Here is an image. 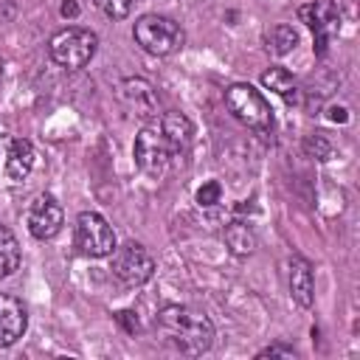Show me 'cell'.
Here are the masks:
<instances>
[{"mask_svg":"<svg viewBox=\"0 0 360 360\" xmlns=\"http://www.w3.org/2000/svg\"><path fill=\"white\" fill-rule=\"evenodd\" d=\"M155 329L166 346L188 357H200L214 346L211 318L186 304H166L155 315Z\"/></svg>","mask_w":360,"mask_h":360,"instance_id":"cell-1","label":"cell"},{"mask_svg":"<svg viewBox=\"0 0 360 360\" xmlns=\"http://www.w3.org/2000/svg\"><path fill=\"white\" fill-rule=\"evenodd\" d=\"M225 107L228 112L248 129H253L256 135L262 138H270L273 135V127H276V118H273V110L267 104V98L253 87V84H231L225 90Z\"/></svg>","mask_w":360,"mask_h":360,"instance_id":"cell-2","label":"cell"},{"mask_svg":"<svg viewBox=\"0 0 360 360\" xmlns=\"http://www.w3.org/2000/svg\"><path fill=\"white\" fill-rule=\"evenodd\" d=\"M132 37L152 56H172L186 45V31L163 14H141L132 25Z\"/></svg>","mask_w":360,"mask_h":360,"instance_id":"cell-3","label":"cell"},{"mask_svg":"<svg viewBox=\"0 0 360 360\" xmlns=\"http://www.w3.org/2000/svg\"><path fill=\"white\" fill-rule=\"evenodd\" d=\"M98 51V37L96 31L90 28H82V25H68L62 31H56L48 42V53L51 59L59 65V68H68V70H79L84 68Z\"/></svg>","mask_w":360,"mask_h":360,"instance_id":"cell-4","label":"cell"},{"mask_svg":"<svg viewBox=\"0 0 360 360\" xmlns=\"http://www.w3.org/2000/svg\"><path fill=\"white\" fill-rule=\"evenodd\" d=\"M132 158H135V166H138L143 174L155 177V180L169 172V166H172L174 158H172V149H169V143H166V138H163V132H160V127H158V118H155L152 124H146V127L135 135Z\"/></svg>","mask_w":360,"mask_h":360,"instance_id":"cell-5","label":"cell"},{"mask_svg":"<svg viewBox=\"0 0 360 360\" xmlns=\"http://www.w3.org/2000/svg\"><path fill=\"white\" fill-rule=\"evenodd\" d=\"M110 256H112L110 270L124 287H141L155 276V259L141 242L115 245V250Z\"/></svg>","mask_w":360,"mask_h":360,"instance_id":"cell-6","label":"cell"},{"mask_svg":"<svg viewBox=\"0 0 360 360\" xmlns=\"http://www.w3.org/2000/svg\"><path fill=\"white\" fill-rule=\"evenodd\" d=\"M73 239H76L79 253H84L90 259H101V256H110L115 250V231L96 211H82L76 217V233H73Z\"/></svg>","mask_w":360,"mask_h":360,"instance_id":"cell-7","label":"cell"},{"mask_svg":"<svg viewBox=\"0 0 360 360\" xmlns=\"http://www.w3.org/2000/svg\"><path fill=\"white\" fill-rule=\"evenodd\" d=\"M298 20L312 31L315 37V53L323 56L332 37L340 31V11L335 6V0H312L307 6L298 8Z\"/></svg>","mask_w":360,"mask_h":360,"instance_id":"cell-8","label":"cell"},{"mask_svg":"<svg viewBox=\"0 0 360 360\" xmlns=\"http://www.w3.org/2000/svg\"><path fill=\"white\" fill-rule=\"evenodd\" d=\"M62 222H65V214L53 194H39L31 200V205L25 211V225L34 239H39V242L53 239L62 231Z\"/></svg>","mask_w":360,"mask_h":360,"instance_id":"cell-9","label":"cell"},{"mask_svg":"<svg viewBox=\"0 0 360 360\" xmlns=\"http://www.w3.org/2000/svg\"><path fill=\"white\" fill-rule=\"evenodd\" d=\"M118 101L138 118H158V112H160V98H158L155 87L138 76H129L118 84Z\"/></svg>","mask_w":360,"mask_h":360,"instance_id":"cell-10","label":"cell"},{"mask_svg":"<svg viewBox=\"0 0 360 360\" xmlns=\"http://www.w3.org/2000/svg\"><path fill=\"white\" fill-rule=\"evenodd\" d=\"M28 329V312L11 292H0V349L14 346Z\"/></svg>","mask_w":360,"mask_h":360,"instance_id":"cell-11","label":"cell"},{"mask_svg":"<svg viewBox=\"0 0 360 360\" xmlns=\"http://www.w3.org/2000/svg\"><path fill=\"white\" fill-rule=\"evenodd\" d=\"M158 127L172 149V158H183L188 149H191V141H194V124L188 115L177 112V110H169L163 115H158Z\"/></svg>","mask_w":360,"mask_h":360,"instance_id":"cell-12","label":"cell"},{"mask_svg":"<svg viewBox=\"0 0 360 360\" xmlns=\"http://www.w3.org/2000/svg\"><path fill=\"white\" fill-rule=\"evenodd\" d=\"M287 287H290V298L301 309L312 307V301H315V278H312V264L304 256H292L287 262Z\"/></svg>","mask_w":360,"mask_h":360,"instance_id":"cell-13","label":"cell"},{"mask_svg":"<svg viewBox=\"0 0 360 360\" xmlns=\"http://www.w3.org/2000/svg\"><path fill=\"white\" fill-rule=\"evenodd\" d=\"M34 163H37V152H34L31 141H25V138L8 141L6 160H3V172H6V177H8L11 183H22V180L31 174Z\"/></svg>","mask_w":360,"mask_h":360,"instance_id":"cell-14","label":"cell"},{"mask_svg":"<svg viewBox=\"0 0 360 360\" xmlns=\"http://www.w3.org/2000/svg\"><path fill=\"white\" fill-rule=\"evenodd\" d=\"M262 87H264V90H273L276 96H281L290 107H292V104H301L298 82H295V76H292L287 68H281V65H273V68H267V70L262 73Z\"/></svg>","mask_w":360,"mask_h":360,"instance_id":"cell-15","label":"cell"},{"mask_svg":"<svg viewBox=\"0 0 360 360\" xmlns=\"http://www.w3.org/2000/svg\"><path fill=\"white\" fill-rule=\"evenodd\" d=\"M222 239H225V248L231 250V256H236V259H245L256 250V233L242 219H231L222 228Z\"/></svg>","mask_w":360,"mask_h":360,"instance_id":"cell-16","label":"cell"},{"mask_svg":"<svg viewBox=\"0 0 360 360\" xmlns=\"http://www.w3.org/2000/svg\"><path fill=\"white\" fill-rule=\"evenodd\" d=\"M295 45H298V31H295L292 25H287V22H278V25H273V28L264 34V48H267V53L276 56V59L292 53Z\"/></svg>","mask_w":360,"mask_h":360,"instance_id":"cell-17","label":"cell"},{"mask_svg":"<svg viewBox=\"0 0 360 360\" xmlns=\"http://www.w3.org/2000/svg\"><path fill=\"white\" fill-rule=\"evenodd\" d=\"M20 267V242L17 236L0 222V278L11 276Z\"/></svg>","mask_w":360,"mask_h":360,"instance_id":"cell-18","label":"cell"},{"mask_svg":"<svg viewBox=\"0 0 360 360\" xmlns=\"http://www.w3.org/2000/svg\"><path fill=\"white\" fill-rule=\"evenodd\" d=\"M304 152H307L309 158H315V160L326 163V160H332L335 146H332V141H329L323 132H309V135L304 138Z\"/></svg>","mask_w":360,"mask_h":360,"instance_id":"cell-19","label":"cell"},{"mask_svg":"<svg viewBox=\"0 0 360 360\" xmlns=\"http://www.w3.org/2000/svg\"><path fill=\"white\" fill-rule=\"evenodd\" d=\"M194 202H197L200 208H217V205L222 202V186H219V180L202 183V186L197 188V194H194Z\"/></svg>","mask_w":360,"mask_h":360,"instance_id":"cell-20","label":"cell"},{"mask_svg":"<svg viewBox=\"0 0 360 360\" xmlns=\"http://www.w3.org/2000/svg\"><path fill=\"white\" fill-rule=\"evenodd\" d=\"M93 3L101 8L104 17H110V20H124V17L132 11V3H135V0H93Z\"/></svg>","mask_w":360,"mask_h":360,"instance_id":"cell-21","label":"cell"},{"mask_svg":"<svg viewBox=\"0 0 360 360\" xmlns=\"http://www.w3.org/2000/svg\"><path fill=\"white\" fill-rule=\"evenodd\" d=\"M259 360H264V357H295V349L292 346H287V343H273V346H267V349H262L259 354H256Z\"/></svg>","mask_w":360,"mask_h":360,"instance_id":"cell-22","label":"cell"},{"mask_svg":"<svg viewBox=\"0 0 360 360\" xmlns=\"http://www.w3.org/2000/svg\"><path fill=\"white\" fill-rule=\"evenodd\" d=\"M115 321L127 329V332H138L141 329V323H138V315L132 312V309H121V312H115Z\"/></svg>","mask_w":360,"mask_h":360,"instance_id":"cell-23","label":"cell"},{"mask_svg":"<svg viewBox=\"0 0 360 360\" xmlns=\"http://www.w3.org/2000/svg\"><path fill=\"white\" fill-rule=\"evenodd\" d=\"M326 115H329V121H335V124H346V121H349V110H346L343 104H329V107H326Z\"/></svg>","mask_w":360,"mask_h":360,"instance_id":"cell-24","label":"cell"},{"mask_svg":"<svg viewBox=\"0 0 360 360\" xmlns=\"http://www.w3.org/2000/svg\"><path fill=\"white\" fill-rule=\"evenodd\" d=\"M59 11H62V17H76V14H79V6H76L73 0H65Z\"/></svg>","mask_w":360,"mask_h":360,"instance_id":"cell-25","label":"cell"},{"mask_svg":"<svg viewBox=\"0 0 360 360\" xmlns=\"http://www.w3.org/2000/svg\"><path fill=\"white\" fill-rule=\"evenodd\" d=\"M0 76H3V59H0Z\"/></svg>","mask_w":360,"mask_h":360,"instance_id":"cell-26","label":"cell"}]
</instances>
